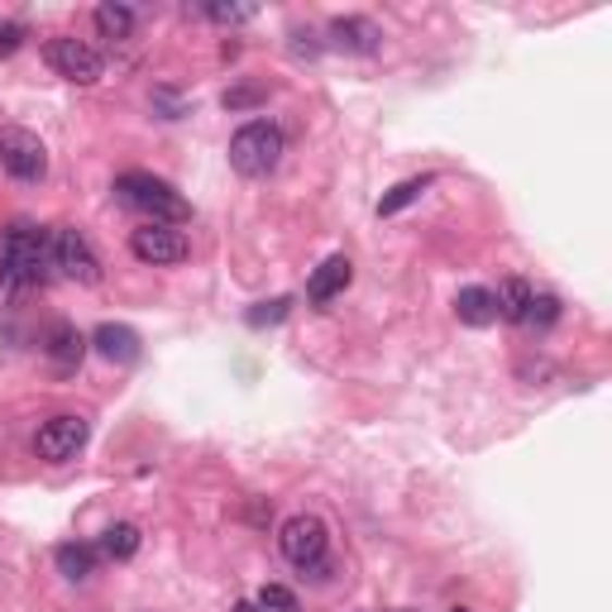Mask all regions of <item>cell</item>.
I'll use <instances>...</instances> for the list:
<instances>
[{"label": "cell", "instance_id": "obj_5", "mask_svg": "<svg viewBox=\"0 0 612 612\" xmlns=\"http://www.w3.org/2000/svg\"><path fill=\"white\" fill-rule=\"evenodd\" d=\"M0 167H5L15 183H43V173H48L43 139L34 135V129H20V125L0 129Z\"/></svg>", "mask_w": 612, "mask_h": 612}, {"label": "cell", "instance_id": "obj_1", "mask_svg": "<svg viewBox=\"0 0 612 612\" xmlns=\"http://www.w3.org/2000/svg\"><path fill=\"white\" fill-rule=\"evenodd\" d=\"M48 268H53V235L29 221H15L0 239V292L20 297L29 287H43Z\"/></svg>", "mask_w": 612, "mask_h": 612}, {"label": "cell", "instance_id": "obj_16", "mask_svg": "<svg viewBox=\"0 0 612 612\" xmlns=\"http://www.w3.org/2000/svg\"><path fill=\"white\" fill-rule=\"evenodd\" d=\"M532 297H536V287L526 283V278H508L494 292V302H498V321H512V326H522V316H526V307H532Z\"/></svg>", "mask_w": 612, "mask_h": 612}, {"label": "cell", "instance_id": "obj_22", "mask_svg": "<svg viewBox=\"0 0 612 612\" xmlns=\"http://www.w3.org/2000/svg\"><path fill=\"white\" fill-rule=\"evenodd\" d=\"M287 311H292V302H287V297H273V302H259L245 321H249L254 330H263V326H278V321L287 316Z\"/></svg>", "mask_w": 612, "mask_h": 612}, {"label": "cell", "instance_id": "obj_14", "mask_svg": "<svg viewBox=\"0 0 612 612\" xmlns=\"http://www.w3.org/2000/svg\"><path fill=\"white\" fill-rule=\"evenodd\" d=\"M454 316H460L464 326H474V330L494 326V321H498L494 292H488V287H460V297H454Z\"/></svg>", "mask_w": 612, "mask_h": 612}, {"label": "cell", "instance_id": "obj_27", "mask_svg": "<svg viewBox=\"0 0 612 612\" xmlns=\"http://www.w3.org/2000/svg\"><path fill=\"white\" fill-rule=\"evenodd\" d=\"M450 612H470V608H450Z\"/></svg>", "mask_w": 612, "mask_h": 612}, {"label": "cell", "instance_id": "obj_11", "mask_svg": "<svg viewBox=\"0 0 612 612\" xmlns=\"http://www.w3.org/2000/svg\"><path fill=\"white\" fill-rule=\"evenodd\" d=\"M87 335H82L77 326H67V321H53L43 335V354H48V364L58 369V374H77V364H82V354H87Z\"/></svg>", "mask_w": 612, "mask_h": 612}, {"label": "cell", "instance_id": "obj_17", "mask_svg": "<svg viewBox=\"0 0 612 612\" xmlns=\"http://www.w3.org/2000/svg\"><path fill=\"white\" fill-rule=\"evenodd\" d=\"M96 34H101V39H129V34H135V10L129 5H115V0H105V5H96Z\"/></svg>", "mask_w": 612, "mask_h": 612}, {"label": "cell", "instance_id": "obj_7", "mask_svg": "<svg viewBox=\"0 0 612 612\" xmlns=\"http://www.w3.org/2000/svg\"><path fill=\"white\" fill-rule=\"evenodd\" d=\"M87 436H91V426H87V416H48V422L39 426V436H34V450H39V460L48 464H67V460H77L82 446H87Z\"/></svg>", "mask_w": 612, "mask_h": 612}, {"label": "cell", "instance_id": "obj_4", "mask_svg": "<svg viewBox=\"0 0 612 612\" xmlns=\"http://www.w3.org/2000/svg\"><path fill=\"white\" fill-rule=\"evenodd\" d=\"M278 550L287 565H297L311 579H326V550H330V532L321 517H311V512H297V517L283 522L278 532Z\"/></svg>", "mask_w": 612, "mask_h": 612}, {"label": "cell", "instance_id": "obj_8", "mask_svg": "<svg viewBox=\"0 0 612 612\" xmlns=\"http://www.w3.org/2000/svg\"><path fill=\"white\" fill-rule=\"evenodd\" d=\"M43 58L58 77L77 82V87H91V82H101V72H105V58L96 53L87 39H53L43 48Z\"/></svg>", "mask_w": 612, "mask_h": 612}, {"label": "cell", "instance_id": "obj_26", "mask_svg": "<svg viewBox=\"0 0 612 612\" xmlns=\"http://www.w3.org/2000/svg\"><path fill=\"white\" fill-rule=\"evenodd\" d=\"M235 612H263V608H259V603H239Z\"/></svg>", "mask_w": 612, "mask_h": 612}, {"label": "cell", "instance_id": "obj_18", "mask_svg": "<svg viewBox=\"0 0 612 612\" xmlns=\"http://www.w3.org/2000/svg\"><path fill=\"white\" fill-rule=\"evenodd\" d=\"M139 526L135 522H115V526H105V536H101V555L105 560H135L139 555Z\"/></svg>", "mask_w": 612, "mask_h": 612}, {"label": "cell", "instance_id": "obj_6", "mask_svg": "<svg viewBox=\"0 0 612 612\" xmlns=\"http://www.w3.org/2000/svg\"><path fill=\"white\" fill-rule=\"evenodd\" d=\"M53 268L72 283H82V287L101 283V259H96L91 239L82 230H72V225H58L53 230Z\"/></svg>", "mask_w": 612, "mask_h": 612}, {"label": "cell", "instance_id": "obj_3", "mask_svg": "<svg viewBox=\"0 0 612 612\" xmlns=\"http://www.w3.org/2000/svg\"><path fill=\"white\" fill-rule=\"evenodd\" d=\"M283 153H287V139L273 120H249L230 139V167L239 177H268L283 163Z\"/></svg>", "mask_w": 612, "mask_h": 612}, {"label": "cell", "instance_id": "obj_15", "mask_svg": "<svg viewBox=\"0 0 612 612\" xmlns=\"http://www.w3.org/2000/svg\"><path fill=\"white\" fill-rule=\"evenodd\" d=\"M53 565H58L63 579L82 584V579H91V574H96V550L82 546V541H63V546L53 550Z\"/></svg>", "mask_w": 612, "mask_h": 612}, {"label": "cell", "instance_id": "obj_21", "mask_svg": "<svg viewBox=\"0 0 612 612\" xmlns=\"http://www.w3.org/2000/svg\"><path fill=\"white\" fill-rule=\"evenodd\" d=\"M254 603L263 612H297V594L283 589V584H263V589L254 594Z\"/></svg>", "mask_w": 612, "mask_h": 612}, {"label": "cell", "instance_id": "obj_19", "mask_svg": "<svg viewBox=\"0 0 612 612\" xmlns=\"http://www.w3.org/2000/svg\"><path fill=\"white\" fill-rule=\"evenodd\" d=\"M430 183H436V177H430V173H422V177H407V183H398V187L388 191V197L378 201V215H398L402 207H412V201H422V191H426Z\"/></svg>", "mask_w": 612, "mask_h": 612}, {"label": "cell", "instance_id": "obj_13", "mask_svg": "<svg viewBox=\"0 0 612 612\" xmlns=\"http://www.w3.org/2000/svg\"><path fill=\"white\" fill-rule=\"evenodd\" d=\"M91 345H96V354L111 359V364H135V359H139V335L129 330V326H115V321L96 326Z\"/></svg>", "mask_w": 612, "mask_h": 612}, {"label": "cell", "instance_id": "obj_9", "mask_svg": "<svg viewBox=\"0 0 612 612\" xmlns=\"http://www.w3.org/2000/svg\"><path fill=\"white\" fill-rule=\"evenodd\" d=\"M129 254L139 263H153V268H167V263H183L191 245L177 225H143V230L129 235Z\"/></svg>", "mask_w": 612, "mask_h": 612}, {"label": "cell", "instance_id": "obj_10", "mask_svg": "<svg viewBox=\"0 0 612 612\" xmlns=\"http://www.w3.org/2000/svg\"><path fill=\"white\" fill-rule=\"evenodd\" d=\"M330 43L340 48V53L374 58L383 48V29L374 20H364V15H340V20H330Z\"/></svg>", "mask_w": 612, "mask_h": 612}, {"label": "cell", "instance_id": "obj_25", "mask_svg": "<svg viewBox=\"0 0 612 612\" xmlns=\"http://www.w3.org/2000/svg\"><path fill=\"white\" fill-rule=\"evenodd\" d=\"M24 39H29V29H24V24H0V58L20 53Z\"/></svg>", "mask_w": 612, "mask_h": 612}, {"label": "cell", "instance_id": "obj_24", "mask_svg": "<svg viewBox=\"0 0 612 612\" xmlns=\"http://www.w3.org/2000/svg\"><path fill=\"white\" fill-rule=\"evenodd\" d=\"M201 15H207L211 24H245V20H254L259 10L254 5H207Z\"/></svg>", "mask_w": 612, "mask_h": 612}, {"label": "cell", "instance_id": "obj_12", "mask_svg": "<svg viewBox=\"0 0 612 612\" xmlns=\"http://www.w3.org/2000/svg\"><path fill=\"white\" fill-rule=\"evenodd\" d=\"M350 278H354V263L345 259V254H330L326 263H321L316 273H311V283H307V297L311 302H335V297L345 292V287H350Z\"/></svg>", "mask_w": 612, "mask_h": 612}, {"label": "cell", "instance_id": "obj_20", "mask_svg": "<svg viewBox=\"0 0 612 612\" xmlns=\"http://www.w3.org/2000/svg\"><path fill=\"white\" fill-rule=\"evenodd\" d=\"M560 311H565V307H560V297L536 292V297H532V307H526V316H522V326L541 335V330H550V326H555V321H560Z\"/></svg>", "mask_w": 612, "mask_h": 612}, {"label": "cell", "instance_id": "obj_2", "mask_svg": "<svg viewBox=\"0 0 612 612\" xmlns=\"http://www.w3.org/2000/svg\"><path fill=\"white\" fill-rule=\"evenodd\" d=\"M115 201L125 211L143 215L149 225H183V221H191V201L173 183H163V177H153V173H120L115 177Z\"/></svg>", "mask_w": 612, "mask_h": 612}, {"label": "cell", "instance_id": "obj_23", "mask_svg": "<svg viewBox=\"0 0 612 612\" xmlns=\"http://www.w3.org/2000/svg\"><path fill=\"white\" fill-rule=\"evenodd\" d=\"M263 101H268V91L263 87H230L221 96L225 111H254V105H263Z\"/></svg>", "mask_w": 612, "mask_h": 612}]
</instances>
